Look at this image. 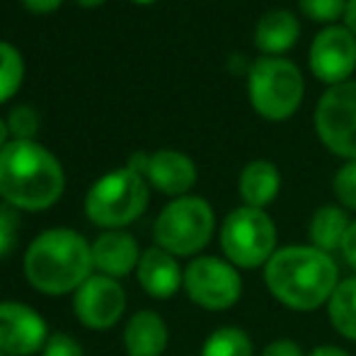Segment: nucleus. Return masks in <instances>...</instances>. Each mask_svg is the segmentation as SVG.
<instances>
[{
    "label": "nucleus",
    "mask_w": 356,
    "mask_h": 356,
    "mask_svg": "<svg viewBox=\"0 0 356 356\" xmlns=\"http://www.w3.org/2000/svg\"><path fill=\"white\" fill-rule=\"evenodd\" d=\"M24 5L32 13H51V10H56L61 5V0H24Z\"/></svg>",
    "instance_id": "c756f323"
},
{
    "label": "nucleus",
    "mask_w": 356,
    "mask_h": 356,
    "mask_svg": "<svg viewBox=\"0 0 356 356\" xmlns=\"http://www.w3.org/2000/svg\"><path fill=\"white\" fill-rule=\"evenodd\" d=\"M42 356H85L83 347L75 342L68 334H51L44 344V354Z\"/></svg>",
    "instance_id": "bb28decb"
},
{
    "label": "nucleus",
    "mask_w": 356,
    "mask_h": 356,
    "mask_svg": "<svg viewBox=\"0 0 356 356\" xmlns=\"http://www.w3.org/2000/svg\"><path fill=\"white\" fill-rule=\"evenodd\" d=\"M138 3H153V0H138Z\"/></svg>",
    "instance_id": "f704fd0d"
},
{
    "label": "nucleus",
    "mask_w": 356,
    "mask_h": 356,
    "mask_svg": "<svg viewBox=\"0 0 356 356\" xmlns=\"http://www.w3.org/2000/svg\"><path fill=\"white\" fill-rule=\"evenodd\" d=\"M39 129V119L34 114V109L29 107H17L8 119V131L17 136V141H29V136H34Z\"/></svg>",
    "instance_id": "b1692460"
},
{
    "label": "nucleus",
    "mask_w": 356,
    "mask_h": 356,
    "mask_svg": "<svg viewBox=\"0 0 356 356\" xmlns=\"http://www.w3.org/2000/svg\"><path fill=\"white\" fill-rule=\"evenodd\" d=\"M138 282L153 298H170L177 293L179 284H184V274L168 250L150 248L138 259Z\"/></svg>",
    "instance_id": "4468645a"
},
{
    "label": "nucleus",
    "mask_w": 356,
    "mask_h": 356,
    "mask_svg": "<svg viewBox=\"0 0 356 356\" xmlns=\"http://www.w3.org/2000/svg\"><path fill=\"white\" fill-rule=\"evenodd\" d=\"M334 194L349 209H356V160L344 165L334 177Z\"/></svg>",
    "instance_id": "393cba45"
},
{
    "label": "nucleus",
    "mask_w": 356,
    "mask_h": 356,
    "mask_svg": "<svg viewBox=\"0 0 356 356\" xmlns=\"http://www.w3.org/2000/svg\"><path fill=\"white\" fill-rule=\"evenodd\" d=\"M0 356H8V354H3V352H0Z\"/></svg>",
    "instance_id": "c9c22d12"
},
{
    "label": "nucleus",
    "mask_w": 356,
    "mask_h": 356,
    "mask_svg": "<svg viewBox=\"0 0 356 356\" xmlns=\"http://www.w3.org/2000/svg\"><path fill=\"white\" fill-rule=\"evenodd\" d=\"M310 356H349L344 349H337V347H318Z\"/></svg>",
    "instance_id": "2f4dec72"
},
{
    "label": "nucleus",
    "mask_w": 356,
    "mask_h": 356,
    "mask_svg": "<svg viewBox=\"0 0 356 356\" xmlns=\"http://www.w3.org/2000/svg\"><path fill=\"white\" fill-rule=\"evenodd\" d=\"M155 189L165 194H184L197 182V168L177 150H158L145 160V172Z\"/></svg>",
    "instance_id": "ddd939ff"
},
{
    "label": "nucleus",
    "mask_w": 356,
    "mask_h": 356,
    "mask_svg": "<svg viewBox=\"0 0 356 356\" xmlns=\"http://www.w3.org/2000/svg\"><path fill=\"white\" fill-rule=\"evenodd\" d=\"M300 10H303L310 19L332 22V19L342 17V15L347 13V3H344V0H300Z\"/></svg>",
    "instance_id": "5701e85b"
},
{
    "label": "nucleus",
    "mask_w": 356,
    "mask_h": 356,
    "mask_svg": "<svg viewBox=\"0 0 356 356\" xmlns=\"http://www.w3.org/2000/svg\"><path fill=\"white\" fill-rule=\"evenodd\" d=\"M92 264V248L88 240L68 228L42 233L24 254L27 282L49 296L78 291L90 279Z\"/></svg>",
    "instance_id": "7ed1b4c3"
},
{
    "label": "nucleus",
    "mask_w": 356,
    "mask_h": 356,
    "mask_svg": "<svg viewBox=\"0 0 356 356\" xmlns=\"http://www.w3.org/2000/svg\"><path fill=\"white\" fill-rule=\"evenodd\" d=\"M220 248L233 264L245 269L259 267L274 257L277 228L262 209L243 207L228 213L220 228Z\"/></svg>",
    "instance_id": "0eeeda50"
},
{
    "label": "nucleus",
    "mask_w": 356,
    "mask_h": 356,
    "mask_svg": "<svg viewBox=\"0 0 356 356\" xmlns=\"http://www.w3.org/2000/svg\"><path fill=\"white\" fill-rule=\"evenodd\" d=\"M298 39V22L289 10H269L254 29V44L264 54H284Z\"/></svg>",
    "instance_id": "a211bd4d"
},
{
    "label": "nucleus",
    "mask_w": 356,
    "mask_h": 356,
    "mask_svg": "<svg viewBox=\"0 0 356 356\" xmlns=\"http://www.w3.org/2000/svg\"><path fill=\"white\" fill-rule=\"evenodd\" d=\"M279 184H282L279 170L269 160H252L240 175V194L252 209L272 204L279 194Z\"/></svg>",
    "instance_id": "f3484780"
},
{
    "label": "nucleus",
    "mask_w": 356,
    "mask_h": 356,
    "mask_svg": "<svg viewBox=\"0 0 356 356\" xmlns=\"http://www.w3.org/2000/svg\"><path fill=\"white\" fill-rule=\"evenodd\" d=\"M138 245L127 233H104L92 245V262L104 277H127L134 267H138Z\"/></svg>",
    "instance_id": "2eb2a0df"
},
{
    "label": "nucleus",
    "mask_w": 356,
    "mask_h": 356,
    "mask_svg": "<svg viewBox=\"0 0 356 356\" xmlns=\"http://www.w3.org/2000/svg\"><path fill=\"white\" fill-rule=\"evenodd\" d=\"M344 19H347L349 32L356 37V0H349L347 3V13H344Z\"/></svg>",
    "instance_id": "7c9ffc66"
},
{
    "label": "nucleus",
    "mask_w": 356,
    "mask_h": 356,
    "mask_svg": "<svg viewBox=\"0 0 356 356\" xmlns=\"http://www.w3.org/2000/svg\"><path fill=\"white\" fill-rule=\"evenodd\" d=\"M202 356H252V342L238 327H220L207 339Z\"/></svg>",
    "instance_id": "412c9836"
},
{
    "label": "nucleus",
    "mask_w": 356,
    "mask_h": 356,
    "mask_svg": "<svg viewBox=\"0 0 356 356\" xmlns=\"http://www.w3.org/2000/svg\"><path fill=\"white\" fill-rule=\"evenodd\" d=\"M155 243L170 254H197L213 233V211L204 199L182 197L163 209L155 220Z\"/></svg>",
    "instance_id": "39448f33"
},
{
    "label": "nucleus",
    "mask_w": 356,
    "mask_h": 356,
    "mask_svg": "<svg viewBox=\"0 0 356 356\" xmlns=\"http://www.w3.org/2000/svg\"><path fill=\"white\" fill-rule=\"evenodd\" d=\"M315 129L332 153L356 160V83L334 85L323 95Z\"/></svg>",
    "instance_id": "6e6552de"
},
{
    "label": "nucleus",
    "mask_w": 356,
    "mask_h": 356,
    "mask_svg": "<svg viewBox=\"0 0 356 356\" xmlns=\"http://www.w3.org/2000/svg\"><path fill=\"white\" fill-rule=\"evenodd\" d=\"M250 99L267 119H289L303 99V75L286 58H259L250 71Z\"/></svg>",
    "instance_id": "423d86ee"
},
{
    "label": "nucleus",
    "mask_w": 356,
    "mask_h": 356,
    "mask_svg": "<svg viewBox=\"0 0 356 356\" xmlns=\"http://www.w3.org/2000/svg\"><path fill=\"white\" fill-rule=\"evenodd\" d=\"M310 68L325 83L342 85L356 68V37L344 27H327L315 37Z\"/></svg>",
    "instance_id": "f8f14e48"
},
{
    "label": "nucleus",
    "mask_w": 356,
    "mask_h": 356,
    "mask_svg": "<svg viewBox=\"0 0 356 356\" xmlns=\"http://www.w3.org/2000/svg\"><path fill=\"white\" fill-rule=\"evenodd\" d=\"M184 289L189 298L207 310H225L238 303L243 282L228 262L216 257H199L184 272Z\"/></svg>",
    "instance_id": "1a4fd4ad"
},
{
    "label": "nucleus",
    "mask_w": 356,
    "mask_h": 356,
    "mask_svg": "<svg viewBox=\"0 0 356 356\" xmlns=\"http://www.w3.org/2000/svg\"><path fill=\"white\" fill-rule=\"evenodd\" d=\"M339 250H342V254H344V259H347L349 267L356 269V220L354 223H349V230H347V235H344L342 248Z\"/></svg>",
    "instance_id": "c85d7f7f"
},
{
    "label": "nucleus",
    "mask_w": 356,
    "mask_h": 356,
    "mask_svg": "<svg viewBox=\"0 0 356 356\" xmlns=\"http://www.w3.org/2000/svg\"><path fill=\"white\" fill-rule=\"evenodd\" d=\"M330 323L342 337L356 342V277L337 284L334 293L327 300Z\"/></svg>",
    "instance_id": "aec40b11"
},
{
    "label": "nucleus",
    "mask_w": 356,
    "mask_h": 356,
    "mask_svg": "<svg viewBox=\"0 0 356 356\" xmlns=\"http://www.w3.org/2000/svg\"><path fill=\"white\" fill-rule=\"evenodd\" d=\"M148 204V184L134 168L104 175L92 184L85 199V213L102 228H122L136 220Z\"/></svg>",
    "instance_id": "20e7f679"
},
{
    "label": "nucleus",
    "mask_w": 356,
    "mask_h": 356,
    "mask_svg": "<svg viewBox=\"0 0 356 356\" xmlns=\"http://www.w3.org/2000/svg\"><path fill=\"white\" fill-rule=\"evenodd\" d=\"M80 5H88V8H92V5H99L102 0H78Z\"/></svg>",
    "instance_id": "72a5a7b5"
},
{
    "label": "nucleus",
    "mask_w": 356,
    "mask_h": 356,
    "mask_svg": "<svg viewBox=\"0 0 356 356\" xmlns=\"http://www.w3.org/2000/svg\"><path fill=\"white\" fill-rule=\"evenodd\" d=\"M17 213H13L10 209H0V259L13 252L15 243H17Z\"/></svg>",
    "instance_id": "a878e982"
},
{
    "label": "nucleus",
    "mask_w": 356,
    "mask_h": 356,
    "mask_svg": "<svg viewBox=\"0 0 356 356\" xmlns=\"http://www.w3.org/2000/svg\"><path fill=\"white\" fill-rule=\"evenodd\" d=\"M5 136H8V127H5V122H3V119H0V150H3L5 148Z\"/></svg>",
    "instance_id": "473e14b6"
},
{
    "label": "nucleus",
    "mask_w": 356,
    "mask_h": 356,
    "mask_svg": "<svg viewBox=\"0 0 356 356\" xmlns=\"http://www.w3.org/2000/svg\"><path fill=\"white\" fill-rule=\"evenodd\" d=\"M262 356H303V354H300V347L296 342H289V339H279V342L269 344V347L262 352Z\"/></svg>",
    "instance_id": "cd10ccee"
},
{
    "label": "nucleus",
    "mask_w": 356,
    "mask_h": 356,
    "mask_svg": "<svg viewBox=\"0 0 356 356\" xmlns=\"http://www.w3.org/2000/svg\"><path fill=\"white\" fill-rule=\"evenodd\" d=\"M349 230V218L342 209L323 207L315 211L310 220V240L313 248L323 250V252H332V250L342 248V240Z\"/></svg>",
    "instance_id": "6ab92c4d"
},
{
    "label": "nucleus",
    "mask_w": 356,
    "mask_h": 356,
    "mask_svg": "<svg viewBox=\"0 0 356 356\" xmlns=\"http://www.w3.org/2000/svg\"><path fill=\"white\" fill-rule=\"evenodd\" d=\"M127 296L112 277H90L75 291V315L85 327L107 330L122 318Z\"/></svg>",
    "instance_id": "9d476101"
},
{
    "label": "nucleus",
    "mask_w": 356,
    "mask_h": 356,
    "mask_svg": "<svg viewBox=\"0 0 356 356\" xmlns=\"http://www.w3.org/2000/svg\"><path fill=\"white\" fill-rule=\"evenodd\" d=\"M124 347L129 356H160L168 347V325L153 310H141L129 320Z\"/></svg>",
    "instance_id": "dca6fc26"
},
{
    "label": "nucleus",
    "mask_w": 356,
    "mask_h": 356,
    "mask_svg": "<svg viewBox=\"0 0 356 356\" xmlns=\"http://www.w3.org/2000/svg\"><path fill=\"white\" fill-rule=\"evenodd\" d=\"M264 282L277 300L293 310H315L337 289V264L318 248H284L264 269Z\"/></svg>",
    "instance_id": "f257e3e1"
},
{
    "label": "nucleus",
    "mask_w": 356,
    "mask_h": 356,
    "mask_svg": "<svg viewBox=\"0 0 356 356\" xmlns=\"http://www.w3.org/2000/svg\"><path fill=\"white\" fill-rule=\"evenodd\" d=\"M47 323L34 308L22 303H0V352L32 356L47 344Z\"/></svg>",
    "instance_id": "9b49d317"
},
{
    "label": "nucleus",
    "mask_w": 356,
    "mask_h": 356,
    "mask_svg": "<svg viewBox=\"0 0 356 356\" xmlns=\"http://www.w3.org/2000/svg\"><path fill=\"white\" fill-rule=\"evenodd\" d=\"M63 170L44 145L13 141L0 150V194L13 207L42 211L58 202Z\"/></svg>",
    "instance_id": "f03ea898"
},
{
    "label": "nucleus",
    "mask_w": 356,
    "mask_h": 356,
    "mask_svg": "<svg viewBox=\"0 0 356 356\" xmlns=\"http://www.w3.org/2000/svg\"><path fill=\"white\" fill-rule=\"evenodd\" d=\"M24 63L19 58V51L10 44H0V102L10 99L17 92L22 83Z\"/></svg>",
    "instance_id": "4be33fe9"
}]
</instances>
